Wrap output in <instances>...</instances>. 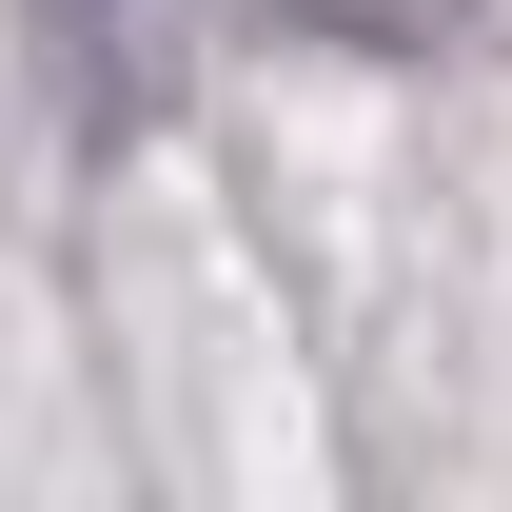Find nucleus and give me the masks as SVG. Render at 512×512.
Masks as SVG:
<instances>
[{"mask_svg":"<svg viewBox=\"0 0 512 512\" xmlns=\"http://www.w3.org/2000/svg\"><path fill=\"white\" fill-rule=\"evenodd\" d=\"M20 20H40V79H60L79 138H138L197 60V0H20Z\"/></svg>","mask_w":512,"mask_h":512,"instance_id":"nucleus-1","label":"nucleus"},{"mask_svg":"<svg viewBox=\"0 0 512 512\" xmlns=\"http://www.w3.org/2000/svg\"><path fill=\"white\" fill-rule=\"evenodd\" d=\"M256 40H335V60H453V40H512V0H217Z\"/></svg>","mask_w":512,"mask_h":512,"instance_id":"nucleus-2","label":"nucleus"}]
</instances>
